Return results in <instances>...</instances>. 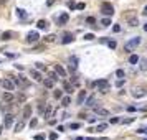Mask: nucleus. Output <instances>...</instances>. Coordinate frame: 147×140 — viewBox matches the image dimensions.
<instances>
[{
    "label": "nucleus",
    "instance_id": "f257e3e1",
    "mask_svg": "<svg viewBox=\"0 0 147 140\" xmlns=\"http://www.w3.org/2000/svg\"><path fill=\"white\" fill-rule=\"evenodd\" d=\"M139 45H141V38H139V36H134L132 40H129V41L124 45V49H126V51L129 53V51H132L134 48H137Z\"/></svg>",
    "mask_w": 147,
    "mask_h": 140
},
{
    "label": "nucleus",
    "instance_id": "f03ea898",
    "mask_svg": "<svg viewBox=\"0 0 147 140\" xmlns=\"http://www.w3.org/2000/svg\"><path fill=\"white\" fill-rule=\"evenodd\" d=\"M93 87H97L101 92H108L109 91V83L106 79H99L96 83H93Z\"/></svg>",
    "mask_w": 147,
    "mask_h": 140
},
{
    "label": "nucleus",
    "instance_id": "7ed1b4c3",
    "mask_svg": "<svg viewBox=\"0 0 147 140\" xmlns=\"http://www.w3.org/2000/svg\"><path fill=\"white\" fill-rule=\"evenodd\" d=\"M101 12H102V15H106V17H113L114 15V7L111 5V3L104 2L101 5Z\"/></svg>",
    "mask_w": 147,
    "mask_h": 140
},
{
    "label": "nucleus",
    "instance_id": "20e7f679",
    "mask_svg": "<svg viewBox=\"0 0 147 140\" xmlns=\"http://www.w3.org/2000/svg\"><path fill=\"white\" fill-rule=\"evenodd\" d=\"M126 20H127V23L131 26H137L139 25V18H137V15L134 12H127L126 13Z\"/></svg>",
    "mask_w": 147,
    "mask_h": 140
},
{
    "label": "nucleus",
    "instance_id": "39448f33",
    "mask_svg": "<svg viewBox=\"0 0 147 140\" xmlns=\"http://www.w3.org/2000/svg\"><path fill=\"white\" fill-rule=\"evenodd\" d=\"M40 40V35L37 31H30L28 35H26V43H37Z\"/></svg>",
    "mask_w": 147,
    "mask_h": 140
},
{
    "label": "nucleus",
    "instance_id": "423d86ee",
    "mask_svg": "<svg viewBox=\"0 0 147 140\" xmlns=\"http://www.w3.org/2000/svg\"><path fill=\"white\" fill-rule=\"evenodd\" d=\"M68 69L71 71V73H74V71L78 69V58H76V56H71V58H69V66H68Z\"/></svg>",
    "mask_w": 147,
    "mask_h": 140
},
{
    "label": "nucleus",
    "instance_id": "0eeeda50",
    "mask_svg": "<svg viewBox=\"0 0 147 140\" xmlns=\"http://www.w3.org/2000/svg\"><path fill=\"white\" fill-rule=\"evenodd\" d=\"M0 84H2L3 87L7 89V91H13V89H15V83H13L12 79H3V81H2Z\"/></svg>",
    "mask_w": 147,
    "mask_h": 140
},
{
    "label": "nucleus",
    "instance_id": "6e6552de",
    "mask_svg": "<svg viewBox=\"0 0 147 140\" xmlns=\"http://www.w3.org/2000/svg\"><path fill=\"white\" fill-rule=\"evenodd\" d=\"M55 73L60 76V78H65V76H66V69L61 64H55Z\"/></svg>",
    "mask_w": 147,
    "mask_h": 140
},
{
    "label": "nucleus",
    "instance_id": "1a4fd4ad",
    "mask_svg": "<svg viewBox=\"0 0 147 140\" xmlns=\"http://www.w3.org/2000/svg\"><path fill=\"white\" fill-rule=\"evenodd\" d=\"M2 99H3L5 102H12V101H13V92H12V91H5V92L2 94Z\"/></svg>",
    "mask_w": 147,
    "mask_h": 140
},
{
    "label": "nucleus",
    "instance_id": "9d476101",
    "mask_svg": "<svg viewBox=\"0 0 147 140\" xmlns=\"http://www.w3.org/2000/svg\"><path fill=\"white\" fill-rule=\"evenodd\" d=\"M12 36H13V33L10 30H7V31H3L2 35H0V40H3V41H8V40H12Z\"/></svg>",
    "mask_w": 147,
    "mask_h": 140
},
{
    "label": "nucleus",
    "instance_id": "9b49d317",
    "mask_svg": "<svg viewBox=\"0 0 147 140\" xmlns=\"http://www.w3.org/2000/svg\"><path fill=\"white\" fill-rule=\"evenodd\" d=\"M41 83H43V86H45V87H46V89H51V87H53V86H55V81H53L51 78H46V79H43V81H41Z\"/></svg>",
    "mask_w": 147,
    "mask_h": 140
},
{
    "label": "nucleus",
    "instance_id": "f8f14e48",
    "mask_svg": "<svg viewBox=\"0 0 147 140\" xmlns=\"http://www.w3.org/2000/svg\"><path fill=\"white\" fill-rule=\"evenodd\" d=\"M94 112H96L97 115H104V117H108V115H109V110L101 109V107H96V106H94Z\"/></svg>",
    "mask_w": 147,
    "mask_h": 140
},
{
    "label": "nucleus",
    "instance_id": "ddd939ff",
    "mask_svg": "<svg viewBox=\"0 0 147 140\" xmlns=\"http://www.w3.org/2000/svg\"><path fill=\"white\" fill-rule=\"evenodd\" d=\"M30 76H32L33 79H37V81H43V76L40 74L38 71H35V69H33V71H30Z\"/></svg>",
    "mask_w": 147,
    "mask_h": 140
},
{
    "label": "nucleus",
    "instance_id": "4468645a",
    "mask_svg": "<svg viewBox=\"0 0 147 140\" xmlns=\"http://www.w3.org/2000/svg\"><path fill=\"white\" fill-rule=\"evenodd\" d=\"M12 125H13V115L7 114L5 115V127H12Z\"/></svg>",
    "mask_w": 147,
    "mask_h": 140
},
{
    "label": "nucleus",
    "instance_id": "2eb2a0df",
    "mask_svg": "<svg viewBox=\"0 0 147 140\" xmlns=\"http://www.w3.org/2000/svg\"><path fill=\"white\" fill-rule=\"evenodd\" d=\"M139 68H141V71H147V58L139 60Z\"/></svg>",
    "mask_w": 147,
    "mask_h": 140
},
{
    "label": "nucleus",
    "instance_id": "dca6fc26",
    "mask_svg": "<svg viewBox=\"0 0 147 140\" xmlns=\"http://www.w3.org/2000/svg\"><path fill=\"white\" fill-rule=\"evenodd\" d=\"M23 127H25V122H17L15 124V127H13V130H15V132H22V130H23Z\"/></svg>",
    "mask_w": 147,
    "mask_h": 140
},
{
    "label": "nucleus",
    "instance_id": "f3484780",
    "mask_svg": "<svg viewBox=\"0 0 147 140\" xmlns=\"http://www.w3.org/2000/svg\"><path fill=\"white\" fill-rule=\"evenodd\" d=\"M73 35H71V33H65V36H63V43L65 45H68V43H71V41H73Z\"/></svg>",
    "mask_w": 147,
    "mask_h": 140
},
{
    "label": "nucleus",
    "instance_id": "a211bd4d",
    "mask_svg": "<svg viewBox=\"0 0 147 140\" xmlns=\"http://www.w3.org/2000/svg\"><path fill=\"white\" fill-rule=\"evenodd\" d=\"M68 20H69V15H68V13H63V15L60 17V20H58V23H60V25H65Z\"/></svg>",
    "mask_w": 147,
    "mask_h": 140
},
{
    "label": "nucleus",
    "instance_id": "6ab92c4d",
    "mask_svg": "<svg viewBox=\"0 0 147 140\" xmlns=\"http://www.w3.org/2000/svg\"><path fill=\"white\" fill-rule=\"evenodd\" d=\"M51 114H53V107H51V106H48V107H46V110H45V119H46V120H50V119H51Z\"/></svg>",
    "mask_w": 147,
    "mask_h": 140
},
{
    "label": "nucleus",
    "instance_id": "aec40b11",
    "mask_svg": "<svg viewBox=\"0 0 147 140\" xmlns=\"http://www.w3.org/2000/svg\"><path fill=\"white\" fill-rule=\"evenodd\" d=\"M37 26H38V28H40V30H46V28H48V23H46V21H45V20H38V23H37Z\"/></svg>",
    "mask_w": 147,
    "mask_h": 140
},
{
    "label": "nucleus",
    "instance_id": "412c9836",
    "mask_svg": "<svg viewBox=\"0 0 147 140\" xmlns=\"http://www.w3.org/2000/svg\"><path fill=\"white\" fill-rule=\"evenodd\" d=\"M84 99H86V91H79V96H78V104H83Z\"/></svg>",
    "mask_w": 147,
    "mask_h": 140
},
{
    "label": "nucleus",
    "instance_id": "4be33fe9",
    "mask_svg": "<svg viewBox=\"0 0 147 140\" xmlns=\"http://www.w3.org/2000/svg\"><path fill=\"white\" fill-rule=\"evenodd\" d=\"M23 117H26V119H28V117H32V107H30V106H26L25 109H23Z\"/></svg>",
    "mask_w": 147,
    "mask_h": 140
},
{
    "label": "nucleus",
    "instance_id": "5701e85b",
    "mask_svg": "<svg viewBox=\"0 0 147 140\" xmlns=\"http://www.w3.org/2000/svg\"><path fill=\"white\" fill-rule=\"evenodd\" d=\"M69 104H71V99H69L68 96H66V97H61V106H63V107H68Z\"/></svg>",
    "mask_w": 147,
    "mask_h": 140
},
{
    "label": "nucleus",
    "instance_id": "b1692460",
    "mask_svg": "<svg viewBox=\"0 0 147 140\" xmlns=\"http://www.w3.org/2000/svg\"><path fill=\"white\" fill-rule=\"evenodd\" d=\"M63 89H65V91L68 92V94H71V92H73V86H71L69 83H66V81H65V84H63Z\"/></svg>",
    "mask_w": 147,
    "mask_h": 140
},
{
    "label": "nucleus",
    "instance_id": "393cba45",
    "mask_svg": "<svg viewBox=\"0 0 147 140\" xmlns=\"http://www.w3.org/2000/svg\"><path fill=\"white\" fill-rule=\"evenodd\" d=\"M84 101H86V106H88V107H94V102H96V101H94V97H93V96L88 97V99H84Z\"/></svg>",
    "mask_w": 147,
    "mask_h": 140
},
{
    "label": "nucleus",
    "instance_id": "a878e982",
    "mask_svg": "<svg viewBox=\"0 0 147 140\" xmlns=\"http://www.w3.org/2000/svg\"><path fill=\"white\" fill-rule=\"evenodd\" d=\"M17 15H18V17H20L22 20L28 17V15H26V12H25V10H22V8H17Z\"/></svg>",
    "mask_w": 147,
    "mask_h": 140
},
{
    "label": "nucleus",
    "instance_id": "bb28decb",
    "mask_svg": "<svg viewBox=\"0 0 147 140\" xmlns=\"http://www.w3.org/2000/svg\"><path fill=\"white\" fill-rule=\"evenodd\" d=\"M144 91H142V89H134V92H132V96H134V97H142V96H144Z\"/></svg>",
    "mask_w": 147,
    "mask_h": 140
},
{
    "label": "nucleus",
    "instance_id": "cd10ccee",
    "mask_svg": "<svg viewBox=\"0 0 147 140\" xmlns=\"http://www.w3.org/2000/svg\"><path fill=\"white\" fill-rule=\"evenodd\" d=\"M106 129H108V125H106V124H99V125L94 129V132H104Z\"/></svg>",
    "mask_w": 147,
    "mask_h": 140
},
{
    "label": "nucleus",
    "instance_id": "c85d7f7f",
    "mask_svg": "<svg viewBox=\"0 0 147 140\" xmlns=\"http://www.w3.org/2000/svg\"><path fill=\"white\" fill-rule=\"evenodd\" d=\"M129 63H131V64H137V63H139V56H137V55H132L131 58H129Z\"/></svg>",
    "mask_w": 147,
    "mask_h": 140
},
{
    "label": "nucleus",
    "instance_id": "c756f323",
    "mask_svg": "<svg viewBox=\"0 0 147 140\" xmlns=\"http://www.w3.org/2000/svg\"><path fill=\"white\" fill-rule=\"evenodd\" d=\"M101 25L102 26H109L111 25V18H109V17H108V18H102L101 20Z\"/></svg>",
    "mask_w": 147,
    "mask_h": 140
},
{
    "label": "nucleus",
    "instance_id": "7c9ffc66",
    "mask_svg": "<svg viewBox=\"0 0 147 140\" xmlns=\"http://www.w3.org/2000/svg\"><path fill=\"white\" fill-rule=\"evenodd\" d=\"M53 96H55L56 99H61V97H63V92H61L60 89H55V92H53Z\"/></svg>",
    "mask_w": 147,
    "mask_h": 140
},
{
    "label": "nucleus",
    "instance_id": "2f4dec72",
    "mask_svg": "<svg viewBox=\"0 0 147 140\" xmlns=\"http://www.w3.org/2000/svg\"><path fill=\"white\" fill-rule=\"evenodd\" d=\"M116 76H117L119 79H124V69H117L116 71Z\"/></svg>",
    "mask_w": 147,
    "mask_h": 140
},
{
    "label": "nucleus",
    "instance_id": "473e14b6",
    "mask_svg": "<svg viewBox=\"0 0 147 140\" xmlns=\"http://www.w3.org/2000/svg\"><path fill=\"white\" fill-rule=\"evenodd\" d=\"M86 23H88V25H94V23H96L94 17H88V18H86Z\"/></svg>",
    "mask_w": 147,
    "mask_h": 140
},
{
    "label": "nucleus",
    "instance_id": "72a5a7b5",
    "mask_svg": "<svg viewBox=\"0 0 147 140\" xmlns=\"http://www.w3.org/2000/svg\"><path fill=\"white\" fill-rule=\"evenodd\" d=\"M45 41H46V43L55 41V35H48V36H45Z\"/></svg>",
    "mask_w": 147,
    "mask_h": 140
},
{
    "label": "nucleus",
    "instance_id": "f704fd0d",
    "mask_svg": "<svg viewBox=\"0 0 147 140\" xmlns=\"http://www.w3.org/2000/svg\"><path fill=\"white\" fill-rule=\"evenodd\" d=\"M37 69H40V71H46V66L43 64V63H37Z\"/></svg>",
    "mask_w": 147,
    "mask_h": 140
},
{
    "label": "nucleus",
    "instance_id": "c9c22d12",
    "mask_svg": "<svg viewBox=\"0 0 147 140\" xmlns=\"http://www.w3.org/2000/svg\"><path fill=\"white\" fill-rule=\"evenodd\" d=\"M84 40L91 41V40H94V35H93V33H88V35H84Z\"/></svg>",
    "mask_w": 147,
    "mask_h": 140
},
{
    "label": "nucleus",
    "instance_id": "e433bc0d",
    "mask_svg": "<svg viewBox=\"0 0 147 140\" xmlns=\"http://www.w3.org/2000/svg\"><path fill=\"white\" fill-rule=\"evenodd\" d=\"M37 124H38V119H35V117H33V119L30 120V127H37Z\"/></svg>",
    "mask_w": 147,
    "mask_h": 140
},
{
    "label": "nucleus",
    "instance_id": "4c0bfd02",
    "mask_svg": "<svg viewBox=\"0 0 147 140\" xmlns=\"http://www.w3.org/2000/svg\"><path fill=\"white\" fill-rule=\"evenodd\" d=\"M108 46H109L111 49H114V48H116V41H113V40H111V41H108Z\"/></svg>",
    "mask_w": 147,
    "mask_h": 140
},
{
    "label": "nucleus",
    "instance_id": "58836bf2",
    "mask_svg": "<svg viewBox=\"0 0 147 140\" xmlns=\"http://www.w3.org/2000/svg\"><path fill=\"white\" fill-rule=\"evenodd\" d=\"M68 7L71 8V10H74V8H76V3H74L73 0H71V2H68Z\"/></svg>",
    "mask_w": 147,
    "mask_h": 140
},
{
    "label": "nucleus",
    "instance_id": "ea45409f",
    "mask_svg": "<svg viewBox=\"0 0 147 140\" xmlns=\"http://www.w3.org/2000/svg\"><path fill=\"white\" fill-rule=\"evenodd\" d=\"M35 140H45V135H43V134H38V135H35Z\"/></svg>",
    "mask_w": 147,
    "mask_h": 140
},
{
    "label": "nucleus",
    "instance_id": "a19ab883",
    "mask_svg": "<svg viewBox=\"0 0 147 140\" xmlns=\"http://www.w3.org/2000/svg\"><path fill=\"white\" fill-rule=\"evenodd\" d=\"M38 112H40V114L45 112V106H43V104H38Z\"/></svg>",
    "mask_w": 147,
    "mask_h": 140
},
{
    "label": "nucleus",
    "instance_id": "79ce46f5",
    "mask_svg": "<svg viewBox=\"0 0 147 140\" xmlns=\"http://www.w3.org/2000/svg\"><path fill=\"white\" fill-rule=\"evenodd\" d=\"M50 78L56 83V81H58V74H56V73H51V74H50Z\"/></svg>",
    "mask_w": 147,
    "mask_h": 140
},
{
    "label": "nucleus",
    "instance_id": "37998d69",
    "mask_svg": "<svg viewBox=\"0 0 147 140\" xmlns=\"http://www.w3.org/2000/svg\"><path fill=\"white\" fill-rule=\"evenodd\" d=\"M50 138H51V140H56V138H58V134L51 132V134H50Z\"/></svg>",
    "mask_w": 147,
    "mask_h": 140
},
{
    "label": "nucleus",
    "instance_id": "c03bdc74",
    "mask_svg": "<svg viewBox=\"0 0 147 140\" xmlns=\"http://www.w3.org/2000/svg\"><path fill=\"white\" fill-rule=\"evenodd\" d=\"M122 84H124V79H117V83H116V86H117V87H121Z\"/></svg>",
    "mask_w": 147,
    "mask_h": 140
},
{
    "label": "nucleus",
    "instance_id": "a18cd8bd",
    "mask_svg": "<svg viewBox=\"0 0 147 140\" xmlns=\"http://www.w3.org/2000/svg\"><path fill=\"white\" fill-rule=\"evenodd\" d=\"M113 30L116 31V33H117V31H121V26H119V25H114V26H113Z\"/></svg>",
    "mask_w": 147,
    "mask_h": 140
},
{
    "label": "nucleus",
    "instance_id": "49530a36",
    "mask_svg": "<svg viewBox=\"0 0 147 140\" xmlns=\"http://www.w3.org/2000/svg\"><path fill=\"white\" fill-rule=\"evenodd\" d=\"M76 8H78V10H83V8H84V3H76Z\"/></svg>",
    "mask_w": 147,
    "mask_h": 140
},
{
    "label": "nucleus",
    "instance_id": "de8ad7c7",
    "mask_svg": "<svg viewBox=\"0 0 147 140\" xmlns=\"http://www.w3.org/2000/svg\"><path fill=\"white\" fill-rule=\"evenodd\" d=\"M117 122H119L117 117H113V119H111V124H117Z\"/></svg>",
    "mask_w": 147,
    "mask_h": 140
},
{
    "label": "nucleus",
    "instance_id": "09e8293b",
    "mask_svg": "<svg viewBox=\"0 0 147 140\" xmlns=\"http://www.w3.org/2000/svg\"><path fill=\"white\" fill-rule=\"evenodd\" d=\"M132 120H134V117H131V119H126V120H122V122H124V124H131Z\"/></svg>",
    "mask_w": 147,
    "mask_h": 140
},
{
    "label": "nucleus",
    "instance_id": "8fccbe9b",
    "mask_svg": "<svg viewBox=\"0 0 147 140\" xmlns=\"http://www.w3.org/2000/svg\"><path fill=\"white\" fill-rule=\"evenodd\" d=\"M69 127H71V129H79V124H71Z\"/></svg>",
    "mask_w": 147,
    "mask_h": 140
},
{
    "label": "nucleus",
    "instance_id": "3c124183",
    "mask_svg": "<svg viewBox=\"0 0 147 140\" xmlns=\"http://www.w3.org/2000/svg\"><path fill=\"white\" fill-rule=\"evenodd\" d=\"M55 2H56V0H48V2H46V5L50 7V5H53V3H55Z\"/></svg>",
    "mask_w": 147,
    "mask_h": 140
},
{
    "label": "nucleus",
    "instance_id": "603ef678",
    "mask_svg": "<svg viewBox=\"0 0 147 140\" xmlns=\"http://www.w3.org/2000/svg\"><path fill=\"white\" fill-rule=\"evenodd\" d=\"M127 110H129V112H134V110H136V107H132V106H129V107H127Z\"/></svg>",
    "mask_w": 147,
    "mask_h": 140
},
{
    "label": "nucleus",
    "instance_id": "864d4df0",
    "mask_svg": "<svg viewBox=\"0 0 147 140\" xmlns=\"http://www.w3.org/2000/svg\"><path fill=\"white\" fill-rule=\"evenodd\" d=\"M142 13H144V15H147V7L144 8V12H142Z\"/></svg>",
    "mask_w": 147,
    "mask_h": 140
},
{
    "label": "nucleus",
    "instance_id": "5fc2aeb1",
    "mask_svg": "<svg viewBox=\"0 0 147 140\" xmlns=\"http://www.w3.org/2000/svg\"><path fill=\"white\" fill-rule=\"evenodd\" d=\"M144 31H147V23H145V25H144Z\"/></svg>",
    "mask_w": 147,
    "mask_h": 140
},
{
    "label": "nucleus",
    "instance_id": "6e6d98bb",
    "mask_svg": "<svg viewBox=\"0 0 147 140\" xmlns=\"http://www.w3.org/2000/svg\"><path fill=\"white\" fill-rule=\"evenodd\" d=\"M76 140H84V138H83V137H78V138H76Z\"/></svg>",
    "mask_w": 147,
    "mask_h": 140
},
{
    "label": "nucleus",
    "instance_id": "4d7b16f0",
    "mask_svg": "<svg viewBox=\"0 0 147 140\" xmlns=\"http://www.w3.org/2000/svg\"><path fill=\"white\" fill-rule=\"evenodd\" d=\"M0 83H2V81H0Z\"/></svg>",
    "mask_w": 147,
    "mask_h": 140
}]
</instances>
